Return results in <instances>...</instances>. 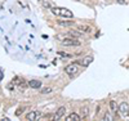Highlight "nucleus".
Instances as JSON below:
<instances>
[{
    "label": "nucleus",
    "mask_w": 129,
    "mask_h": 121,
    "mask_svg": "<svg viewBox=\"0 0 129 121\" xmlns=\"http://www.w3.org/2000/svg\"><path fill=\"white\" fill-rule=\"evenodd\" d=\"M52 13L54 16H58V17H63V18H72L74 14L70 9H66V8H52Z\"/></svg>",
    "instance_id": "nucleus-1"
},
{
    "label": "nucleus",
    "mask_w": 129,
    "mask_h": 121,
    "mask_svg": "<svg viewBox=\"0 0 129 121\" xmlns=\"http://www.w3.org/2000/svg\"><path fill=\"white\" fill-rule=\"evenodd\" d=\"M61 44L63 47H79L80 45V41L74 39V37H67V39H63L61 41Z\"/></svg>",
    "instance_id": "nucleus-2"
},
{
    "label": "nucleus",
    "mask_w": 129,
    "mask_h": 121,
    "mask_svg": "<svg viewBox=\"0 0 129 121\" xmlns=\"http://www.w3.org/2000/svg\"><path fill=\"white\" fill-rule=\"evenodd\" d=\"M117 112H119L121 116H128L129 115V106L126 102H121L119 106H117Z\"/></svg>",
    "instance_id": "nucleus-3"
},
{
    "label": "nucleus",
    "mask_w": 129,
    "mask_h": 121,
    "mask_svg": "<svg viewBox=\"0 0 129 121\" xmlns=\"http://www.w3.org/2000/svg\"><path fill=\"white\" fill-rule=\"evenodd\" d=\"M64 72H66L69 76H74V75H76L78 72H79V66L78 64H70V66H67L66 68H64Z\"/></svg>",
    "instance_id": "nucleus-4"
},
{
    "label": "nucleus",
    "mask_w": 129,
    "mask_h": 121,
    "mask_svg": "<svg viewBox=\"0 0 129 121\" xmlns=\"http://www.w3.org/2000/svg\"><path fill=\"white\" fill-rule=\"evenodd\" d=\"M39 118H40V112H38V111H31L26 115V120H28V121H35Z\"/></svg>",
    "instance_id": "nucleus-5"
},
{
    "label": "nucleus",
    "mask_w": 129,
    "mask_h": 121,
    "mask_svg": "<svg viewBox=\"0 0 129 121\" xmlns=\"http://www.w3.org/2000/svg\"><path fill=\"white\" fill-rule=\"evenodd\" d=\"M64 113H66V107H59L58 109H57V112H56V115L53 116V120H61L63 116H64Z\"/></svg>",
    "instance_id": "nucleus-6"
},
{
    "label": "nucleus",
    "mask_w": 129,
    "mask_h": 121,
    "mask_svg": "<svg viewBox=\"0 0 129 121\" xmlns=\"http://www.w3.org/2000/svg\"><path fill=\"white\" fill-rule=\"evenodd\" d=\"M28 86L32 88V89H40V88H41V83L39 80H30L28 81Z\"/></svg>",
    "instance_id": "nucleus-7"
},
{
    "label": "nucleus",
    "mask_w": 129,
    "mask_h": 121,
    "mask_svg": "<svg viewBox=\"0 0 129 121\" xmlns=\"http://www.w3.org/2000/svg\"><path fill=\"white\" fill-rule=\"evenodd\" d=\"M93 56H87V57H85L83 61H81V66H83V67H88V66L93 62Z\"/></svg>",
    "instance_id": "nucleus-8"
},
{
    "label": "nucleus",
    "mask_w": 129,
    "mask_h": 121,
    "mask_svg": "<svg viewBox=\"0 0 129 121\" xmlns=\"http://www.w3.org/2000/svg\"><path fill=\"white\" fill-rule=\"evenodd\" d=\"M66 120H67V121H80V120H81V117H80L78 113L72 112V113H70V116H69V117H66Z\"/></svg>",
    "instance_id": "nucleus-9"
},
{
    "label": "nucleus",
    "mask_w": 129,
    "mask_h": 121,
    "mask_svg": "<svg viewBox=\"0 0 129 121\" xmlns=\"http://www.w3.org/2000/svg\"><path fill=\"white\" fill-rule=\"evenodd\" d=\"M58 25L62 26V27H69V26L74 25V22H72V21H63V19H59V21H58Z\"/></svg>",
    "instance_id": "nucleus-10"
},
{
    "label": "nucleus",
    "mask_w": 129,
    "mask_h": 121,
    "mask_svg": "<svg viewBox=\"0 0 129 121\" xmlns=\"http://www.w3.org/2000/svg\"><path fill=\"white\" fill-rule=\"evenodd\" d=\"M78 30L79 31H81V32H90V27L89 26H87V25H79L78 26Z\"/></svg>",
    "instance_id": "nucleus-11"
},
{
    "label": "nucleus",
    "mask_w": 129,
    "mask_h": 121,
    "mask_svg": "<svg viewBox=\"0 0 129 121\" xmlns=\"http://www.w3.org/2000/svg\"><path fill=\"white\" fill-rule=\"evenodd\" d=\"M109 106H110V109H111V112H116L117 111V104L115 101H110V103H109Z\"/></svg>",
    "instance_id": "nucleus-12"
},
{
    "label": "nucleus",
    "mask_w": 129,
    "mask_h": 121,
    "mask_svg": "<svg viewBox=\"0 0 129 121\" xmlns=\"http://www.w3.org/2000/svg\"><path fill=\"white\" fill-rule=\"evenodd\" d=\"M81 112H83V117H87V116H88V113H89V108H88L87 106L81 107Z\"/></svg>",
    "instance_id": "nucleus-13"
},
{
    "label": "nucleus",
    "mask_w": 129,
    "mask_h": 121,
    "mask_svg": "<svg viewBox=\"0 0 129 121\" xmlns=\"http://www.w3.org/2000/svg\"><path fill=\"white\" fill-rule=\"evenodd\" d=\"M41 94H48V93H50L52 92V88H49V86H45V88H41Z\"/></svg>",
    "instance_id": "nucleus-14"
},
{
    "label": "nucleus",
    "mask_w": 129,
    "mask_h": 121,
    "mask_svg": "<svg viewBox=\"0 0 129 121\" xmlns=\"http://www.w3.org/2000/svg\"><path fill=\"white\" fill-rule=\"evenodd\" d=\"M58 56H61V57H63V58H71V57H72L71 54H69V53H63V52H58Z\"/></svg>",
    "instance_id": "nucleus-15"
},
{
    "label": "nucleus",
    "mask_w": 129,
    "mask_h": 121,
    "mask_svg": "<svg viewBox=\"0 0 129 121\" xmlns=\"http://www.w3.org/2000/svg\"><path fill=\"white\" fill-rule=\"evenodd\" d=\"M103 120H105V121H111V120H112V116H111L110 113H106V115L103 116Z\"/></svg>",
    "instance_id": "nucleus-16"
},
{
    "label": "nucleus",
    "mask_w": 129,
    "mask_h": 121,
    "mask_svg": "<svg viewBox=\"0 0 129 121\" xmlns=\"http://www.w3.org/2000/svg\"><path fill=\"white\" fill-rule=\"evenodd\" d=\"M23 109H25V107H22V108H19V109H17V111H16V115H17V116H19L21 113L23 112Z\"/></svg>",
    "instance_id": "nucleus-17"
},
{
    "label": "nucleus",
    "mask_w": 129,
    "mask_h": 121,
    "mask_svg": "<svg viewBox=\"0 0 129 121\" xmlns=\"http://www.w3.org/2000/svg\"><path fill=\"white\" fill-rule=\"evenodd\" d=\"M117 3L119 4H125V0H117Z\"/></svg>",
    "instance_id": "nucleus-18"
},
{
    "label": "nucleus",
    "mask_w": 129,
    "mask_h": 121,
    "mask_svg": "<svg viewBox=\"0 0 129 121\" xmlns=\"http://www.w3.org/2000/svg\"><path fill=\"white\" fill-rule=\"evenodd\" d=\"M3 80V73H2V71H0V81Z\"/></svg>",
    "instance_id": "nucleus-19"
},
{
    "label": "nucleus",
    "mask_w": 129,
    "mask_h": 121,
    "mask_svg": "<svg viewBox=\"0 0 129 121\" xmlns=\"http://www.w3.org/2000/svg\"><path fill=\"white\" fill-rule=\"evenodd\" d=\"M78 2H80V0H78Z\"/></svg>",
    "instance_id": "nucleus-20"
}]
</instances>
